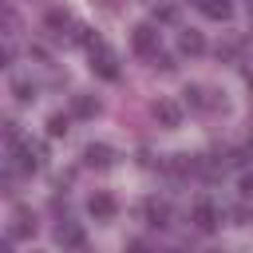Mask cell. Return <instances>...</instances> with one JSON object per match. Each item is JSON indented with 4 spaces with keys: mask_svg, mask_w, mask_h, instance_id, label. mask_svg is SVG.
<instances>
[{
    "mask_svg": "<svg viewBox=\"0 0 253 253\" xmlns=\"http://www.w3.org/2000/svg\"><path fill=\"white\" fill-rule=\"evenodd\" d=\"M55 241L67 245V249H83V229H79L75 221H59V225H55Z\"/></svg>",
    "mask_w": 253,
    "mask_h": 253,
    "instance_id": "obj_9",
    "label": "cell"
},
{
    "mask_svg": "<svg viewBox=\"0 0 253 253\" xmlns=\"http://www.w3.org/2000/svg\"><path fill=\"white\" fill-rule=\"evenodd\" d=\"M213 253H229V249H213Z\"/></svg>",
    "mask_w": 253,
    "mask_h": 253,
    "instance_id": "obj_21",
    "label": "cell"
},
{
    "mask_svg": "<svg viewBox=\"0 0 253 253\" xmlns=\"http://www.w3.org/2000/svg\"><path fill=\"white\" fill-rule=\"evenodd\" d=\"M154 119L162 123V126H182V103L178 99H154Z\"/></svg>",
    "mask_w": 253,
    "mask_h": 253,
    "instance_id": "obj_4",
    "label": "cell"
},
{
    "mask_svg": "<svg viewBox=\"0 0 253 253\" xmlns=\"http://www.w3.org/2000/svg\"><path fill=\"white\" fill-rule=\"evenodd\" d=\"M217 221H221V210H217L213 202H198V206H194V225H198L202 233H213Z\"/></svg>",
    "mask_w": 253,
    "mask_h": 253,
    "instance_id": "obj_5",
    "label": "cell"
},
{
    "mask_svg": "<svg viewBox=\"0 0 253 253\" xmlns=\"http://www.w3.org/2000/svg\"><path fill=\"white\" fill-rule=\"evenodd\" d=\"M115 210H119V206H115V198H111V194H91V202H87V213H91L95 221H111V217H115Z\"/></svg>",
    "mask_w": 253,
    "mask_h": 253,
    "instance_id": "obj_7",
    "label": "cell"
},
{
    "mask_svg": "<svg viewBox=\"0 0 253 253\" xmlns=\"http://www.w3.org/2000/svg\"><path fill=\"white\" fill-rule=\"evenodd\" d=\"M241 194H245V198H253V174H245V178H241Z\"/></svg>",
    "mask_w": 253,
    "mask_h": 253,
    "instance_id": "obj_19",
    "label": "cell"
},
{
    "mask_svg": "<svg viewBox=\"0 0 253 253\" xmlns=\"http://www.w3.org/2000/svg\"><path fill=\"white\" fill-rule=\"evenodd\" d=\"M198 8H202V16H206V20H229V12H233V8H229V0H202Z\"/></svg>",
    "mask_w": 253,
    "mask_h": 253,
    "instance_id": "obj_14",
    "label": "cell"
},
{
    "mask_svg": "<svg viewBox=\"0 0 253 253\" xmlns=\"http://www.w3.org/2000/svg\"><path fill=\"white\" fill-rule=\"evenodd\" d=\"M83 162H87V166H95V170H107V166L115 162V150H111L107 142H91V146L83 150Z\"/></svg>",
    "mask_w": 253,
    "mask_h": 253,
    "instance_id": "obj_6",
    "label": "cell"
},
{
    "mask_svg": "<svg viewBox=\"0 0 253 253\" xmlns=\"http://www.w3.org/2000/svg\"><path fill=\"white\" fill-rule=\"evenodd\" d=\"M233 162H241V166H253V142H245L241 150H237V158Z\"/></svg>",
    "mask_w": 253,
    "mask_h": 253,
    "instance_id": "obj_17",
    "label": "cell"
},
{
    "mask_svg": "<svg viewBox=\"0 0 253 253\" xmlns=\"http://www.w3.org/2000/svg\"><path fill=\"white\" fill-rule=\"evenodd\" d=\"M12 91H16V99H20V103H32V99H36V87H32L28 79H16V83H12Z\"/></svg>",
    "mask_w": 253,
    "mask_h": 253,
    "instance_id": "obj_15",
    "label": "cell"
},
{
    "mask_svg": "<svg viewBox=\"0 0 253 253\" xmlns=\"http://www.w3.org/2000/svg\"><path fill=\"white\" fill-rule=\"evenodd\" d=\"M126 253H154V249H150L146 241H130V245H126Z\"/></svg>",
    "mask_w": 253,
    "mask_h": 253,
    "instance_id": "obj_18",
    "label": "cell"
},
{
    "mask_svg": "<svg viewBox=\"0 0 253 253\" xmlns=\"http://www.w3.org/2000/svg\"><path fill=\"white\" fill-rule=\"evenodd\" d=\"M12 154H16V170L32 174V170H40L43 146H40V142H32V138H16V142H12Z\"/></svg>",
    "mask_w": 253,
    "mask_h": 253,
    "instance_id": "obj_2",
    "label": "cell"
},
{
    "mask_svg": "<svg viewBox=\"0 0 253 253\" xmlns=\"http://www.w3.org/2000/svg\"><path fill=\"white\" fill-rule=\"evenodd\" d=\"M130 47L138 51V55H158V47H162V36H158V28L154 24H138L134 32H130Z\"/></svg>",
    "mask_w": 253,
    "mask_h": 253,
    "instance_id": "obj_3",
    "label": "cell"
},
{
    "mask_svg": "<svg viewBox=\"0 0 253 253\" xmlns=\"http://www.w3.org/2000/svg\"><path fill=\"white\" fill-rule=\"evenodd\" d=\"M178 47H182L186 55H202V51H206V40H202V32H194V28H186V32L178 36Z\"/></svg>",
    "mask_w": 253,
    "mask_h": 253,
    "instance_id": "obj_12",
    "label": "cell"
},
{
    "mask_svg": "<svg viewBox=\"0 0 253 253\" xmlns=\"http://www.w3.org/2000/svg\"><path fill=\"white\" fill-rule=\"evenodd\" d=\"M182 95H186V107H194V111H213L217 107V99H210L206 87H186Z\"/></svg>",
    "mask_w": 253,
    "mask_h": 253,
    "instance_id": "obj_10",
    "label": "cell"
},
{
    "mask_svg": "<svg viewBox=\"0 0 253 253\" xmlns=\"http://www.w3.org/2000/svg\"><path fill=\"white\" fill-rule=\"evenodd\" d=\"M47 134H51V138H63V134H67V115H51V119H47Z\"/></svg>",
    "mask_w": 253,
    "mask_h": 253,
    "instance_id": "obj_16",
    "label": "cell"
},
{
    "mask_svg": "<svg viewBox=\"0 0 253 253\" xmlns=\"http://www.w3.org/2000/svg\"><path fill=\"white\" fill-rule=\"evenodd\" d=\"M142 210H146V221H150V225H166V221H170V206L158 202V198H150Z\"/></svg>",
    "mask_w": 253,
    "mask_h": 253,
    "instance_id": "obj_13",
    "label": "cell"
},
{
    "mask_svg": "<svg viewBox=\"0 0 253 253\" xmlns=\"http://www.w3.org/2000/svg\"><path fill=\"white\" fill-rule=\"evenodd\" d=\"M194 4H202V0H194Z\"/></svg>",
    "mask_w": 253,
    "mask_h": 253,
    "instance_id": "obj_23",
    "label": "cell"
},
{
    "mask_svg": "<svg viewBox=\"0 0 253 253\" xmlns=\"http://www.w3.org/2000/svg\"><path fill=\"white\" fill-rule=\"evenodd\" d=\"M32 233H36V213H32V210H24V206H16L8 237H32Z\"/></svg>",
    "mask_w": 253,
    "mask_h": 253,
    "instance_id": "obj_8",
    "label": "cell"
},
{
    "mask_svg": "<svg viewBox=\"0 0 253 253\" xmlns=\"http://www.w3.org/2000/svg\"><path fill=\"white\" fill-rule=\"evenodd\" d=\"M71 111H75L79 119H95V115H99V99L87 95V91H79V95H71Z\"/></svg>",
    "mask_w": 253,
    "mask_h": 253,
    "instance_id": "obj_11",
    "label": "cell"
},
{
    "mask_svg": "<svg viewBox=\"0 0 253 253\" xmlns=\"http://www.w3.org/2000/svg\"><path fill=\"white\" fill-rule=\"evenodd\" d=\"M170 253H182V249H170Z\"/></svg>",
    "mask_w": 253,
    "mask_h": 253,
    "instance_id": "obj_22",
    "label": "cell"
},
{
    "mask_svg": "<svg viewBox=\"0 0 253 253\" xmlns=\"http://www.w3.org/2000/svg\"><path fill=\"white\" fill-rule=\"evenodd\" d=\"M87 55H91V71H95V75H103V79H119V55H115L103 40H95V43L87 47Z\"/></svg>",
    "mask_w": 253,
    "mask_h": 253,
    "instance_id": "obj_1",
    "label": "cell"
},
{
    "mask_svg": "<svg viewBox=\"0 0 253 253\" xmlns=\"http://www.w3.org/2000/svg\"><path fill=\"white\" fill-rule=\"evenodd\" d=\"M249 16H253V0H249Z\"/></svg>",
    "mask_w": 253,
    "mask_h": 253,
    "instance_id": "obj_20",
    "label": "cell"
}]
</instances>
